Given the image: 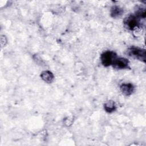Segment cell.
Segmentation results:
<instances>
[{
	"label": "cell",
	"instance_id": "1",
	"mask_svg": "<svg viewBox=\"0 0 146 146\" xmlns=\"http://www.w3.org/2000/svg\"><path fill=\"white\" fill-rule=\"evenodd\" d=\"M124 27L129 30L140 31L143 27L141 19L137 17L135 14H129L127 16L124 21Z\"/></svg>",
	"mask_w": 146,
	"mask_h": 146
},
{
	"label": "cell",
	"instance_id": "2",
	"mask_svg": "<svg viewBox=\"0 0 146 146\" xmlns=\"http://www.w3.org/2000/svg\"><path fill=\"white\" fill-rule=\"evenodd\" d=\"M127 54L136 59L144 63L145 62V50L136 46H131L127 50Z\"/></svg>",
	"mask_w": 146,
	"mask_h": 146
},
{
	"label": "cell",
	"instance_id": "3",
	"mask_svg": "<svg viewBox=\"0 0 146 146\" xmlns=\"http://www.w3.org/2000/svg\"><path fill=\"white\" fill-rule=\"evenodd\" d=\"M117 54L113 51H106L100 55V61L104 67L111 66L117 58Z\"/></svg>",
	"mask_w": 146,
	"mask_h": 146
},
{
	"label": "cell",
	"instance_id": "4",
	"mask_svg": "<svg viewBox=\"0 0 146 146\" xmlns=\"http://www.w3.org/2000/svg\"><path fill=\"white\" fill-rule=\"evenodd\" d=\"M111 66L117 70L129 68V61L124 57H117Z\"/></svg>",
	"mask_w": 146,
	"mask_h": 146
},
{
	"label": "cell",
	"instance_id": "5",
	"mask_svg": "<svg viewBox=\"0 0 146 146\" xmlns=\"http://www.w3.org/2000/svg\"><path fill=\"white\" fill-rule=\"evenodd\" d=\"M135 87L131 83H122L120 86V90L121 93L125 96L131 95L135 91Z\"/></svg>",
	"mask_w": 146,
	"mask_h": 146
},
{
	"label": "cell",
	"instance_id": "6",
	"mask_svg": "<svg viewBox=\"0 0 146 146\" xmlns=\"http://www.w3.org/2000/svg\"><path fill=\"white\" fill-rule=\"evenodd\" d=\"M124 13V10L122 7L117 5H113L110 10L111 17L115 19L120 18Z\"/></svg>",
	"mask_w": 146,
	"mask_h": 146
},
{
	"label": "cell",
	"instance_id": "7",
	"mask_svg": "<svg viewBox=\"0 0 146 146\" xmlns=\"http://www.w3.org/2000/svg\"><path fill=\"white\" fill-rule=\"evenodd\" d=\"M42 79L47 83H51L54 80V75L52 72L48 70L43 71L40 74Z\"/></svg>",
	"mask_w": 146,
	"mask_h": 146
},
{
	"label": "cell",
	"instance_id": "8",
	"mask_svg": "<svg viewBox=\"0 0 146 146\" xmlns=\"http://www.w3.org/2000/svg\"><path fill=\"white\" fill-rule=\"evenodd\" d=\"M104 109L106 112L111 113L116 110V105L113 100H109L104 104Z\"/></svg>",
	"mask_w": 146,
	"mask_h": 146
},
{
	"label": "cell",
	"instance_id": "9",
	"mask_svg": "<svg viewBox=\"0 0 146 146\" xmlns=\"http://www.w3.org/2000/svg\"><path fill=\"white\" fill-rule=\"evenodd\" d=\"M135 15L140 19H145L146 15L145 8L141 6H137L135 9Z\"/></svg>",
	"mask_w": 146,
	"mask_h": 146
}]
</instances>
